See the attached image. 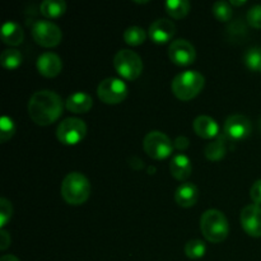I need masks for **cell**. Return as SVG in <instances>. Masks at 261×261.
<instances>
[{
	"label": "cell",
	"instance_id": "obj_15",
	"mask_svg": "<svg viewBox=\"0 0 261 261\" xmlns=\"http://www.w3.org/2000/svg\"><path fill=\"white\" fill-rule=\"evenodd\" d=\"M194 132L204 139H214L219 135V126L216 120L206 115H200L193 122Z\"/></svg>",
	"mask_w": 261,
	"mask_h": 261
},
{
	"label": "cell",
	"instance_id": "obj_35",
	"mask_svg": "<svg viewBox=\"0 0 261 261\" xmlns=\"http://www.w3.org/2000/svg\"><path fill=\"white\" fill-rule=\"evenodd\" d=\"M229 4L234 5V7H241V5L246 4V0H241V2H237V0H231V2H229Z\"/></svg>",
	"mask_w": 261,
	"mask_h": 261
},
{
	"label": "cell",
	"instance_id": "obj_34",
	"mask_svg": "<svg viewBox=\"0 0 261 261\" xmlns=\"http://www.w3.org/2000/svg\"><path fill=\"white\" fill-rule=\"evenodd\" d=\"M0 261H20L17 256L14 255H4V256L0 259Z\"/></svg>",
	"mask_w": 261,
	"mask_h": 261
},
{
	"label": "cell",
	"instance_id": "obj_29",
	"mask_svg": "<svg viewBox=\"0 0 261 261\" xmlns=\"http://www.w3.org/2000/svg\"><path fill=\"white\" fill-rule=\"evenodd\" d=\"M12 214H13L12 203L5 198L0 199V227H2V229H4V227L7 226L8 222L10 221Z\"/></svg>",
	"mask_w": 261,
	"mask_h": 261
},
{
	"label": "cell",
	"instance_id": "obj_11",
	"mask_svg": "<svg viewBox=\"0 0 261 261\" xmlns=\"http://www.w3.org/2000/svg\"><path fill=\"white\" fill-rule=\"evenodd\" d=\"M168 56L171 61L178 66L190 65L195 61L196 51L195 47L188 40H176L168 47Z\"/></svg>",
	"mask_w": 261,
	"mask_h": 261
},
{
	"label": "cell",
	"instance_id": "obj_16",
	"mask_svg": "<svg viewBox=\"0 0 261 261\" xmlns=\"http://www.w3.org/2000/svg\"><path fill=\"white\" fill-rule=\"evenodd\" d=\"M199 190L195 184L184 182L176 189L175 201L182 208H191L198 203Z\"/></svg>",
	"mask_w": 261,
	"mask_h": 261
},
{
	"label": "cell",
	"instance_id": "obj_31",
	"mask_svg": "<svg viewBox=\"0 0 261 261\" xmlns=\"http://www.w3.org/2000/svg\"><path fill=\"white\" fill-rule=\"evenodd\" d=\"M250 196H251V200L254 201V204L261 205V180L255 181L252 184L251 190H250Z\"/></svg>",
	"mask_w": 261,
	"mask_h": 261
},
{
	"label": "cell",
	"instance_id": "obj_13",
	"mask_svg": "<svg viewBox=\"0 0 261 261\" xmlns=\"http://www.w3.org/2000/svg\"><path fill=\"white\" fill-rule=\"evenodd\" d=\"M176 25L172 20L166 19V18H161V19L154 20L150 24L149 37L153 42L155 43H166L171 41V38L175 36Z\"/></svg>",
	"mask_w": 261,
	"mask_h": 261
},
{
	"label": "cell",
	"instance_id": "obj_1",
	"mask_svg": "<svg viewBox=\"0 0 261 261\" xmlns=\"http://www.w3.org/2000/svg\"><path fill=\"white\" fill-rule=\"evenodd\" d=\"M63 99L56 92L43 89L32 94L28 102V114L33 122L47 126L55 122L63 114Z\"/></svg>",
	"mask_w": 261,
	"mask_h": 261
},
{
	"label": "cell",
	"instance_id": "obj_25",
	"mask_svg": "<svg viewBox=\"0 0 261 261\" xmlns=\"http://www.w3.org/2000/svg\"><path fill=\"white\" fill-rule=\"evenodd\" d=\"M244 63L250 70L261 73V47H251L244 55Z\"/></svg>",
	"mask_w": 261,
	"mask_h": 261
},
{
	"label": "cell",
	"instance_id": "obj_26",
	"mask_svg": "<svg viewBox=\"0 0 261 261\" xmlns=\"http://www.w3.org/2000/svg\"><path fill=\"white\" fill-rule=\"evenodd\" d=\"M206 252V246L204 244V241L201 240H190L188 244L185 245V255L189 259L198 260L205 255Z\"/></svg>",
	"mask_w": 261,
	"mask_h": 261
},
{
	"label": "cell",
	"instance_id": "obj_28",
	"mask_svg": "<svg viewBox=\"0 0 261 261\" xmlns=\"http://www.w3.org/2000/svg\"><path fill=\"white\" fill-rule=\"evenodd\" d=\"M15 134V124L12 117L3 116L0 120V140L5 143Z\"/></svg>",
	"mask_w": 261,
	"mask_h": 261
},
{
	"label": "cell",
	"instance_id": "obj_5",
	"mask_svg": "<svg viewBox=\"0 0 261 261\" xmlns=\"http://www.w3.org/2000/svg\"><path fill=\"white\" fill-rule=\"evenodd\" d=\"M114 66L117 73L127 81H135L143 71V61L140 56L127 48L117 51L114 58Z\"/></svg>",
	"mask_w": 261,
	"mask_h": 261
},
{
	"label": "cell",
	"instance_id": "obj_12",
	"mask_svg": "<svg viewBox=\"0 0 261 261\" xmlns=\"http://www.w3.org/2000/svg\"><path fill=\"white\" fill-rule=\"evenodd\" d=\"M241 224L249 236L261 237V206L250 204L241 212Z\"/></svg>",
	"mask_w": 261,
	"mask_h": 261
},
{
	"label": "cell",
	"instance_id": "obj_8",
	"mask_svg": "<svg viewBox=\"0 0 261 261\" xmlns=\"http://www.w3.org/2000/svg\"><path fill=\"white\" fill-rule=\"evenodd\" d=\"M97 94L102 102L107 105H117L127 96V86L119 78H106L98 84Z\"/></svg>",
	"mask_w": 261,
	"mask_h": 261
},
{
	"label": "cell",
	"instance_id": "obj_17",
	"mask_svg": "<svg viewBox=\"0 0 261 261\" xmlns=\"http://www.w3.org/2000/svg\"><path fill=\"white\" fill-rule=\"evenodd\" d=\"M65 106L68 111L74 114H86L93 106V99L86 92H75L68 97Z\"/></svg>",
	"mask_w": 261,
	"mask_h": 261
},
{
	"label": "cell",
	"instance_id": "obj_36",
	"mask_svg": "<svg viewBox=\"0 0 261 261\" xmlns=\"http://www.w3.org/2000/svg\"><path fill=\"white\" fill-rule=\"evenodd\" d=\"M259 129H260V132H261V119L259 120Z\"/></svg>",
	"mask_w": 261,
	"mask_h": 261
},
{
	"label": "cell",
	"instance_id": "obj_2",
	"mask_svg": "<svg viewBox=\"0 0 261 261\" xmlns=\"http://www.w3.org/2000/svg\"><path fill=\"white\" fill-rule=\"evenodd\" d=\"M91 195L89 180L81 172H70L64 177L61 184V196L70 205H81Z\"/></svg>",
	"mask_w": 261,
	"mask_h": 261
},
{
	"label": "cell",
	"instance_id": "obj_27",
	"mask_svg": "<svg viewBox=\"0 0 261 261\" xmlns=\"http://www.w3.org/2000/svg\"><path fill=\"white\" fill-rule=\"evenodd\" d=\"M212 12H213L214 17L219 20V22H228L233 15V10L229 3L223 2H216L212 7Z\"/></svg>",
	"mask_w": 261,
	"mask_h": 261
},
{
	"label": "cell",
	"instance_id": "obj_33",
	"mask_svg": "<svg viewBox=\"0 0 261 261\" xmlns=\"http://www.w3.org/2000/svg\"><path fill=\"white\" fill-rule=\"evenodd\" d=\"M10 236L9 233H8L7 231H4V229H0V250H7L8 247H9L10 245Z\"/></svg>",
	"mask_w": 261,
	"mask_h": 261
},
{
	"label": "cell",
	"instance_id": "obj_14",
	"mask_svg": "<svg viewBox=\"0 0 261 261\" xmlns=\"http://www.w3.org/2000/svg\"><path fill=\"white\" fill-rule=\"evenodd\" d=\"M63 69V61L56 54L43 53L37 59V70L46 78H54L59 75Z\"/></svg>",
	"mask_w": 261,
	"mask_h": 261
},
{
	"label": "cell",
	"instance_id": "obj_9",
	"mask_svg": "<svg viewBox=\"0 0 261 261\" xmlns=\"http://www.w3.org/2000/svg\"><path fill=\"white\" fill-rule=\"evenodd\" d=\"M32 37L43 47H55L61 42L63 33L59 25L50 20H37L32 25Z\"/></svg>",
	"mask_w": 261,
	"mask_h": 261
},
{
	"label": "cell",
	"instance_id": "obj_6",
	"mask_svg": "<svg viewBox=\"0 0 261 261\" xmlns=\"http://www.w3.org/2000/svg\"><path fill=\"white\" fill-rule=\"evenodd\" d=\"M143 148L145 153L153 160H165L173 152V143L162 132L153 130L144 137Z\"/></svg>",
	"mask_w": 261,
	"mask_h": 261
},
{
	"label": "cell",
	"instance_id": "obj_32",
	"mask_svg": "<svg viewBox=\"0 0 261 261\" xmlns=\"http://www.w3.org/2000/svg\"><path fill=\"white\" fill-rule=\"evenodd\" d=\"M189 144H190V142H189V139L186 137H177L175 139V142H173V147L176 148V149L178 150H185L188 149Z\"/></svg>",
	"mask_w": 261,
	"mask_h": 261
},
{
	"label": "cell",
	"instance_id": "obj_24",
	"mask_svg": "<svg viewBox=\"0 0 261 261\" xmlns=\"http://www.w3.org/2000/svg\"><path fill=\"white\" fill-rule=\"evenodd\" d=\"M145 38H147V33L142 27H138V25H132L126 28L124 32V41L130 46L142 45L144 43Z\"/></svg>",
	"mask_w": 261,
	"mask_h": 261
},
{
	"label": "cell",
	"instance_id": "obj_3",
	"mask_svg": "<svg viewBox=\"0 0 261 261\" xmlns=\"http://www.w3.org/2000/svg\"><path fill=\"white\" fill-rule=\"evenodd\" d=\"M200 229L203 236L213 244H221L228 237L229 224L227 217L217 209L204 212L200 218Z\"/></svg>",
	"mask_w": 261,
	"mask_h": 261
},
{
	"label": "cell",
	"instance_id": "obj_18",
	"mask_svg": "<svg viewBox=\"0 0 261 261\" xmlns=\"http://www.w3.org/2000/svg\"><path fill=\"white\" fill-rule=\"evenodd\" d=\"M171 175L178 181H185L186 178L190 177L191 172H193V165H191V161L188 155L182 154H176L172 158L170 165Z\"/></svg>",
	"mask_w": 261,
	"mask_h": 261
},
{
	"label": "cell",
	"instance_id": "obj_21",
	"mask_svg": "<svg viewBox=\"0 0 261 261\" xmlns=\"http://www.w3.org/2000/svg\"><path fill=\"white\" fill-rule=\"evenodd\" d=\"M41 14L46 18H59L65 13L66 3L63 0H45L40 5Z\"/></svg>",
	"mask_w": 261,
	"mask_h": 261
},
{
	"label": "cell",
	"instance_id": "obj_7",
	"mask_svg": "<svg viewBox=\"0 0 261 261\" xmlns=\"http://www.w3.org/2000/svg\"><path fill=\"white\" fill-rule=\"evenodd\" d=\"M87 134V125L78 117H69L63 120L56 129L59 142L65 145H75L84 139Z\"/></svg>",
	"mask_w": 261,
	"mask_h": 261
},
{
	"label": "cell",
	"instance_id": "obj_19",
	"mask_svg": "<svg viewBox=\"0 0 261 261\" xmlns=\"http://www.w3.org/2000/svg\"><path fill=\"white\" fill-rule=\"evenodd\" d=\"M23 38H24V32H23L22 27L18 23L13 22V20H8L3 24L2 40L5 45H20L23 42Z\"/></svg>",
	"mask_w": 261,
	"mask_h": 261
},
{
	"label": "cell",
	"instance_id": "obj_30",
	"mask_svg": "<svg viewBox=\"0 0 261 261\" xmlns=\"http://www.w3.org/2000/svg\"><path fill=\"white\" fill-rule=\"evenodd\" d=\"M246 20L251 27L261 30V5H254L246 14Z\"/></svg>",
	"mask_w": 261,
	"mask_h": 261
},
{
	"label": "cell",
	"instance_id": "obj_20",
	"mask_svg": "<svg viewBox=\"0 0 261 261\" xmlns=\"http://www.w3.org/2000/svg\"><path fill=\"white\" fill-rule=\"evenodd\" d=\"M226 135L219 134L213 142L208 143L204 148V155L208 158L209 161H213V162H217V161L223 160L224 155L227 153V144H226Z\"/></svg>",
	"mask_w": 261,
	"mask_h": 261
},
{
	"label": "cell",
	"instance_id": "obj_23",
	"mask_svg": "<svg viewBox=\"0 0 261 261\" xmlns=\"http://www.w3.org/2000/svg\"><path fill=\"white\" fill-rule=\"evenodd\" d=\"M22 54L17 48H7V50L3 51L2 56H0V63H2V65L5 69H9V70L17 69L22 64Z\"/></svg>",
	"mask_w": 261,
	"mask_h": 261
},
{
	"label": "cell",
	"instance_id": "obj_10",
	"mask_svg": "<svg viewBox=\"0 0 261 261\" xmlns=\"http://www.w3.org/2000/svg\"><path fill=\"white\" fill-rule=\"evenodd\" d=\"M251 121L245 115H231L224 122V135L234 142L246 139L251 134Z\"/></svg>",
	"mask_w": 261,
	"mask_h": 261
},
{
	"label": "cell",
	"instance_id": "obj_22",
	"mask_svg": "<svg viewBox=\"0 0 261 261\" xmlns=\"http://www.w3.org/2000/svg\"><path fill=\"white\" fill-rule=\"evenodd\" d=\"M190 2L188 0H168L166 2V12L173 19H181L185 18L190 12Z\"/></svg>",
	"mask_w": 261,
	"mask_h": 261
},
{
	"label": "cell",
	"instance_id": "obj_4",
	"mask_svg": "<svg viewBox=\"0 0 261 261\" xmlns=\"http://www.w3.org/2000/svg\"><path fill=\"white\" fill-rule=\"evenodd\" d=\"M205 78L196 70H186L173 78L171 88L173 94L181 101H190L204 88Z\"/></svg>",
	"mask_w": 261,
	"mask_h": 261
}]
</instances>
